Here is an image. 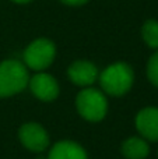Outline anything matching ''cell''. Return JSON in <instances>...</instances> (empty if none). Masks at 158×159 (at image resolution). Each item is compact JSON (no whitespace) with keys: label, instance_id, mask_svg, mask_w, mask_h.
Masks as SVG:
<instances>
[{"label":"cell","instance_id":"obj_11","mask_svg":"<svg viewBox=\"0 0 158 159\" xmlns=\"http://www.w3.org/2000/svg\"><path fill=\"white\" fill-rule=\"evenodd\" d=\"M142 35L144 42L153 49H158V21L148 20L142 28Z\"/></svg>","mask_w":158,"mask_h":159},{"label":"cell","instance_id":"obj_8","mask_svg":"<svg viewBox=\"0 0 158 159\" xmlns=\"http://www.w3.org/2000/svg\"><path fill=\"white\" fill-rule=\"evenodd\" d=\"M136 127L144 138L158 141V107H146L136 117Z\"/></svg>","mask_w":158,"mask_h":159},{"label":"cell","instance_id":"obj_14","mask_svg":"<svg viewBox=\"0 0 158 159\" xmlns=\"http://www.w3.org/2000/svg\"><path fill=\"white\" fill-rule=\"evenodd\" d=\"M11 2L18 3V4H24V3H28V2H31V0H11Z\"/></svg>","mask_w":158,"mask_h":159},{"label":"cell","instance_id":"obj_2","mask_svg":"<svg viewBox=\"0 0 158 159\" xmlns=\"http://www.w3.org/2000/svg\"><path fill=\"white\" fill-rule=\"evenodd\" d=\"M133 70L126 63H115L106 67L100 75V82L106 93L114 96L125 95L133 85Z\"/></svg>","mask_w":158,"mask_h":159},{"label":"cell","instance_id":"obj_12","mask_svg":"<svg viewBox=\"0 0 158 159\" xmlns=\"http://www.w3.org/2000/svg\"><path fill=\"white\" fill-rule=\"evenodd\" d=\"M147 75L150 81L153 82L156 87H158V52L154 53L150 57L147 64Z\"/></svg>","mask_w":158,"mask_h":159},{"label":"cell","instance_id":"obj_9","mask_svg":"<svg viewBox=\"0 0 158 159\" xmlns=\"http://www.w3.org/2000/svg\"><path fill=\"white\" fill-rule=\"evenodd\" d=\"M48 159H87V154L73 141H60L50 149Z\"/></svg>","mask_w":158,"mask_h":159},{"label":"cell","instance_id":"obj_13","mask_svg":"<svg viewBox=\"0 0 158 159\" xmlns=\"http://www.w3.org/2000/svg\"><path fill=\"white\" fill-rule=\"evenodd\" d=\"M60 2H63L64 4H69V6H81L84 3H87L88 0H60Z\"/></svg>","mask_w":158,"mask_h":159},{"label":"cell","instance_id":"obj_4","mask_svg":"<svg viewBox=\"0 0 158 159\" xmlns=\"http://www.w3.org/2000/svg\"><path fill=\"white\" fill-rule=\"evenodd\" d=\"M55 43L46 38H39L27 46L24 52V63L30 69L41 71L52 64V61L55 60Z\"/></svg>","mask_w":158,"mask_h":159},{"label":"cell","instance_id":"obj_10","mask_svg":"<svg viewBox=\"0 0 158 159\" xmlns=\"http://www.w3.org/2000/svg\"><path fill=\"white\" fill-rule=\"evenodd\" d=\"M150 148L146 140L139 137H130L122 145V154L128 159H144L147 158Z\"/></svg>","mask_w":158,"mask_h":159},{"label":"cell","instance_id":"obj_1","mask_svg":"<svg viewBox=\"0 0 158 159\" xmlns=\"http://www.w3.org/2000/svg\"><path fill=\"white\" fill-rule=\"evenodd\" d=\"M28 71L18 60H4L0 63V98L16 95L28 85Z\"/></svg>","mask_w":158,"mask_h":159},{"label":"cell","instance_id":"obj_7","mask_svg":"<svg viewBox=\"0 0 158 159\" xmlns=\"http://www.w3.org/2000/svg\"><path fill=\"white\" fill-rule=\"evenodd\" d=\"M69 78L80 87H88L94 84L95 80L98 78V69L95 64L87 60H77L69 67L67 70Z\"/></svg>","mask_w":158,"mask_h":159},{"label":"cell","instance_id":"obj_5","mask_svg":"<svg viewBox=\"0 0 158 159\" xmlns=\"http://www.w3.org/2000/svg\"><path fill=\"white\" fill-rule=\"evenodd\" d=\"M20 141L30 151L41 152L46 149L49 144V137L42 126L36 123H28L20 129Z\"/></svg>","mask_w":158,"mask_h":159},{"label":"cell","instance_id":"obj_6","mask_svg":"<svg viewBox=\"0 0 158 159\" xmlns=\"http://www.w3.org/2000/svg\"><path fill=\"white\" fill-rule=\"evenodd\" d=\"M30 88L32 93L41 101H53L59 95V85L58 81L46 73H39L35 74L32 78L28 81Z\"/></svg>","mask_w":158,"mask_h":159},{"label":"cell","instance_id":"obj_3","mask_svg":"<svg viewBox=\"0 0 158 159\" xmlns=\"http://www.w3.org/2000/svg\"><path fill=\"white\" fill-rule=\"evenodd\" d=\"M77 110L86 120L100 121L105 117L108 103L102 92L94 88H87L81 91L76 99Z\"/></svg>","mask_w":158,"mask_h":159}]
</instances>
